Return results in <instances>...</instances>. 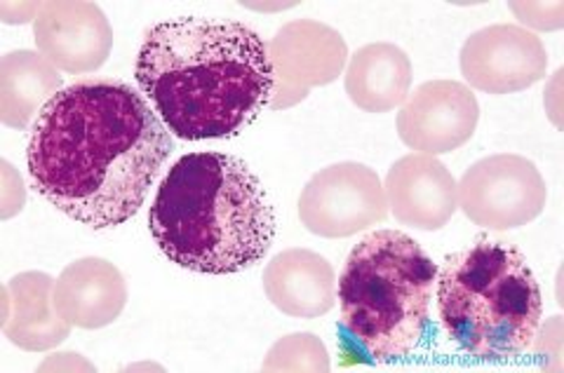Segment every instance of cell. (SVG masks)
Instances as JSON below:
<instances>
[{
	"mask_svg": "<svg viewBox=\"0 0 564 373\" xmlns=\"http://www.w3.org/2000/svg\"><path fill=\"white\" fill-rule=\"evenodd\" d=\"M388 217L379 174L360 163H337L313 174L299 195V219L321 238H350Z\"/></svg>",
	"mask_w": 564,
	"mask_h": 373,
	"instance_id": "7",
	"label": "cell"
},
{
	"mask_svg": "<svg viewBox=\"0 0 564 373\" xmlns=\"http://www.w3.org/2000/svg\"><path fill=\"white\" fill-rule=\"evenodd\" d=\"M412 90V62L393 43H369L348 62L346 95L365 113L398 109Z\"/></svg>",
	"mask_w": 564,
	"mask_h": 373,
	"instance_id": "14",
	"label": "cell"
},
{
	"mask_svg": "<svg viewBox=\"0 0 564 373\" xmlns=\"http://www.w3.org/2000/svg\"><path fill=\"white\" fill-rule=\"evenodd\" d=\"M549 52L541 39L516 24L475 31L462 47V74L475 90L501 97L543 80Z\"/></svg>",
	"mask_w": 564,
	"mask_h": 373,
	"instance_id": "8",
	"label": "cell"
},
{
	"mask_svg": "<svg viewBox=\"0 0 564 373\" xmlns=\"http://www.w3.org/2000/svg\"><path fill=\"white\" fill-rule=\"evenodd\" d=\"M478 120L480 103L470 87L456 80H429L404 99L398 136L412 151L443 155L470 141Z\"/></svg>",
	"mask_w": 564,
	"mask_h": 373,
	"instance_id": "9",
	"label": "cell"
},
{
	"mask_svg": "<svg viewBox=\"0 0 564 373\" xmlns=\"http://www.w3.org/2000/svg\"><path fill=\"white\" fill-rule=\"evenodd\" d=\"M8 339L24 350H47L68 339L70 325L57 312L55 282L45 273L17 275L8 284Z\"/></svg>",
	"mask_w": 564,
	"mask_h": 373,
	"instance_id": "15",
	"label": "cell"
},
{
	"mask_svg": "<svg viewBox=\"0 0 564 373\" xmlns=\"http://www.w3.org/2000/svg\"><path fill=\"white\" fill-rule=\"evenodd\" d=\"M263 292L290 317L327 315L337 300V277L329 261L311 249H288L263 271Z\"/></svg>",
	"mask_w": 564,
	"mask_h": 373,
	"instance_id": "13",
	"label": "cell"
},
{
	"mask_svg": "<svg viewBox=\"0 0 564 373\" xmlns=\"http://www.w3.org/2000/svg\"><path fill=\"white\" fill-rule=\"evenodd\" d=\"M383 190L388 207L402 226L429 233L445 228L458 209L456 179L435 155L400 157L388 169Z\"/></svg>",
	"mask_w": 564,
	"mask_h": 373,
	"instance_id": "11",
	"label": "cell"
},
{
	"mask_svg": "<svg viewBox=\"0 0 564 373\" xmlns=\"http://www.w3.org/2000/svg\"><path fill=\"white\" fill-rule=\"evenodd\" d=\"M33 39L41 55L64 74H93L111 55L113 29L101 8L85 0H50L39 8Z\"/></svg>",
	"mask_w": 564,
	"mask_h": 373,
	"instance_id": "10",
	"label": "cell"
},
{
	"mask_svg": "<svg viewBox=\"0 0 564 373\" xmlns=\"http://www.w3.org/2000/svg\"><path fill=\"white\" fill-rule=\"evenodd\" d=\"M128 304V284L113 263L87 256L68 263L55 282L57 312L70 327L101 329Z\"/></svg>",
	"mask_w": 564,
	"mask_h": 373,
	"instance_id": "12",
	"label": "cell"
},
{
	"mask_svg": "<svg viewBox=\"0 0 564 373\" xmlns=\"http://www.w3.org/2000/svg\"><path fill=\"white\" fill-rule=\"evenodd\" d=\"M62 92V78L41 52L17 50L0 62V120L26 130L35 116Z\"/></svg>",
	"mask_w": 564,
	"mask_h": 373,
	"instance_id": "16",
	"label": "cell"
},
{
	"mask_svg": "<svg viewBox=\"0 0 564 373\" xmlns=\"http://www.w3.org/2000/svg\"><path fill=\"white\" fill-rule=\"evenodd\" d=\"M458 207L487 230H513L532 223L549 200V188L532 160L497 153L470 165L456 184Z\"/></svg>",
	"mask_w": 564,
	"mask_h": 373,
	"instance_id": "6",
	"label": "cell"
},
{
	"mask_svg": "<svg viewBox=\"0 0 564 373\" xmlns=\"http://www.w3.org/2000/svg\"><path fill=\"white\" fill-rule=\"evenodd\" d=\"M435 282L440 322L470 358L508 362L536 341L541 289L513 244L475 242L447 256Z\"/></svg>",
	"mask_w": 564,
	"mask_h": 373,
	"instance_id": "5",
	"label": "cell"
},
{
	"mask_svg": "<svg viewBox=\"0 0 564 373\" xmlns=\"http://www.w3.org/2000/svg\"><path fill=\"white\" fill-rule=\"evenodd\" d=\"M149 228L161 252L180 268L234 275L271 252L275 215L245 160L203 151L172 165L155 193Z\"/></svg>",
	"mask_w": 564,
	"mask_h": 373,
	"instance_id": "3",
	"label": "cell"
},
{
	"mask_svg": "<svg viewBox=\"0 0 564 373\" xmlns=\"http://www.w3.org/2000/svg\"><path fill=\"white\" fill-rule=\"evenodd\" d=\"M134 78L174 136L205 141L257 120L275 76L269 45L250 26L176 17L147 31Z\"/></svg>",
	"mask_w": 564,
	"mask_h": 373,
	"instance_id": "2",
	"label": "cell"
},
{
	"mask_svg": "<svg viewBox=\"0 0 564 373\" xmlns=\"http://www.w3.org/2000/svg\"><path fill=\"white\" fill-rule=\"evenodd\" d=\"M435 277L431 256L402 230H375L352 246L339 277V333L350 362L412 358L429 331Z\"/></svg>",
	"mask_w": 564,
	"mask_h": 373,
	"instance_id": "4",
	"label": "cell"
},
{
	"mask_svg": "<svg viewBox=\"0 0 564 373\" xmlns=\"http://www.w3.org/2000/svg\"><path fill=\"white\" fill-rule=\"evenodd\" d=\"M172 153L167 124L118 80L62 90L35 118L26 163L33 188L95 230L130 221Z\"/></svg>",
	"mask_w": 564,
	"mask_h": 373,
	"instance_id": "1",
	"label": "cell"
}]
</instances>
